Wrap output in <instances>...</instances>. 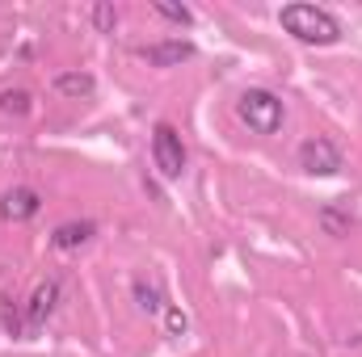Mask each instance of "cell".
I'll list each match as a JSON object with an SVG mask.
<instances>
[{
  "label": "cell",
  "instance_id": "obj_1",
  "mask_svg": "<svg viewBox=\"0 0 362 357\" xmlns=\"http://www.w3.org/2000/svg\"><path fill=\"white\" fill-rule=\"evenodd\" d=\"M278 25L291 38L308 42V47H333V42H341V21L329 8H316V4H282L278 8Z\"/></svg>",
  "mask_w": 362,
  "mask_h": 357
},
{
  "label": "cell",
  "instance_id": "obj_2",
  "mask_svg": "<svg viewBox=\"0 0 362 357\" xmlns=\"http://www.w3.org/2000/svg\"><path fill=\"white\" fill-rule=\"evenodd\" d=\"M236 114H240V122H245L253 135H278V131H282V118H286V105H282V97L270 92V89H249V92H240Z\"/></svg>",
  "mask_w": 362,
  "mask_h": 357
},
{
  "label": "cell",
  "instance_id": "obj_3",
  "mask_svg": "<svg viewBox=\"0 0 362 357\" xmlns=\"http://www.w3.org/2000/svg\"><path fill=\"white\" fill-rule=\"evenodd\" d=\"M299 169L308 177H337L346 169V156H341V147L333 139L316 135V139H303L299 143Z\"/></svg>",
  "mask_w": 362,
  "mask_h": 357
},
{
  "label": "cell",
  "instance_id": "obj_4",
  "mask_svg": "<svg viewBox=\"0 0 362 357\" xmlns=\"http://www.w3.org/2000/svg\"><path fill=\"white\" fill-rule=\"evenodd\" d=\"M152 160H156V169H160L165 181H177L185 173V143H181V135L169 122H160L152 131Z\"/></svg>",
  "mask_w": 362,
  "mask_h": 357
},
{
  "label": "cell",
  "instance_id": "obj_5",
  "mask_svg": "<svg viewBox=\"0 0 362 357\" xmlns=\"http://www.w3.org/2000/svg\"><path fill=\"white\" fill-rule=\"evenodd\" d=\"M42 210V198H38V189H30V185H13V189H4V198H0V219H8V223H25V219H34Z\"/></svg>",
  "mask_w": 362,
  "mask_h": 357
},
{
  "label": "cell",
  "instance_id": "obj_6",
  "mask_svg": "<svg viewBox=\"0 0 362 357\" xmlns=\"http://www.w3.org/2000/svg\"><path fill=\"white\" fill-rule=\"evenodd\" d=\"M55 303H59V282H42V286L30 294V307H25V337L47 324V315L55 311Z\"/></svg>",
  "mask_w": 362,
  "mask_h": 357
},
{
  "label": "cell",
  "instance_id": "obj_7",
  "mask_svg": "<svg viewBox=\"0 0 362 357\" xmlns=\"http://www.w3.org/2000/svg\"><path fill=\"white\" fill-rule=\"evenodd\" d=\"M93 236H97V223L93 219H72V223H59L55 231H51V244L59 248V253H76V248H85Z\"/></svg>",
  "mask_w": 362,
  "mask_h": 357
},
{
  "label": "cell",
  "instance_id": "obj_8",
  "mask_svg": "<svg viewBox=\"0 0 362 357\" xmlns=\"http://www.w3.org/2000/svg\"><path fill=\"white\" fill-rule=\"evenodd\" d=\"M139 55H144L152 68H177L185 59H194V47L181 42V38H173V42H152V47H144Z\"/></svg>",
  "mask_w": 362,
  "mask_h": 357
},
{
  "label": "cell",
  "instance_id": "obj_9",
  "mask_svg": "<svg viewBox=\"0 0 362 357\" xmlns=\"http://www.w3.org/2000/svg\"><path fill=\"white\" fill-rule=\"evenodd\" d=\"M97 89V80H93L89 72H64V76H55V92H64V97H89Z\"/></svg>",
  "mask_w": 362,
  "mask_h": 357
},
{
  "label": "cell",
  "instance_id": "obj_10",
  "mask_svg": "<svg viewBox=\"0 0 362 357\" xmlns=\"http://www.w3.org/2000/svg\"><path fill=\"white\" fill-rule=\"evenodd\" d=\"M135 303H139V311H148V315H156V311H165V294H160V286L156 282H135Z\"/></svg>",
  "mask_w": 362,
  "mask_h": 357
},
{
  "label": "cell",
  "instance_id": "obj_11",
  "mask_svg": "<svg viewBox=\"0 0 362 357\" xmlns=\"http://www.w3.org/2000/svg\"><path fill=\"white\" fill-rule=\"evenodd\" d=\"M152 8H156V17H165V21H173V25H194V13H189L185 4H165V0H156Z\"/></svg>",
  "mask_w": 362,
  "mask_h": 357
},
{
  "label": "cell",
  "instance_id": "obj_12",
  "mask_svg": "<svg viewBox=\"0 0 362 357\" xmlns=\"http://www.w3.org/2000/svg\"><path fill=\"white\" fill-rule=\"evenodd\" d=\"M0 114H30V92L13 89V92H0Z\"/></svg>",
  "mask_w": 362,
  "mask_h": 357
},
{
  "label": "cell",
  "instance_id": "obj_13",
  "mask_svg": "<svg viewBox=\"0 0 362 357\" xmlns=\"http://www.w3.org/2000/svg\"><path fill=\"white\" fill-rule=\"evenodd\" d=\"M93 25H97L101 34H114V25H118V8H114V4H93Z\"/></svg>",
  "mask_w": 362,
  "mask_h": 357
},
{
  "label": "cell",
  "instance_id": "obj_14",
  "mask_svg": "<svg viewBox=\"0 0 362 357\" xmlns=\"http://www.w3.org/2000/svg\"><path fill=\"white\" fill-rule=\"evenodd\" d=\"M185 324H189V320L181 315L177 307H169V332H185Z\"/></svg>",
  "mask_w": 362,
  "mask_h": 357
}]
</instances>
